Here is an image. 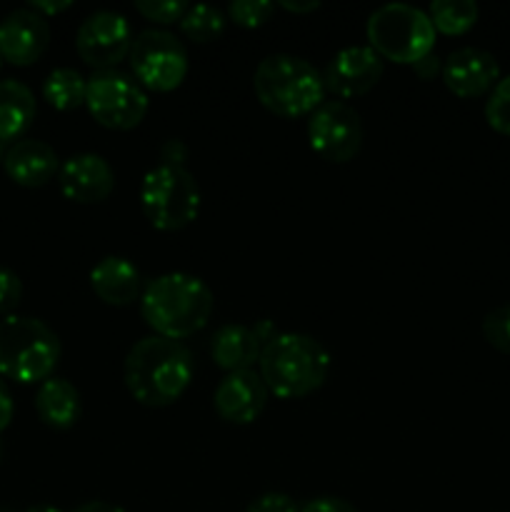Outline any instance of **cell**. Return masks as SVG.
I'll return each mask as SVG.
<instances>
[{
  "label": "cell",
  "instance_id": "obj_1",
  "mask_svg": "<svg viewBox=\"0 0 510 512\" xmlns=\"http://www.w3.org/2000/svg\"><path fill=\"white\" fill-rule=\"evenodd\" d=\"M195 365L193 355L180 340L148 335L128 350L123 380L130 398L145 408H168L190 388Z\"/></svg>",
  "mask_w": 510,
  "mask_h": 512
},
{
  "label": "cell",
  "instance_id": "obj_2",
  "mask_svg": "<svg viewBox=\"0 0 510 512\" xmlns=\"http://www.w3.org/2000/svg\"><path fill=\"white\" fill-rule=\"evenodd\" d=\"M215 300L208 285L190 273H165L140 295V315L155 335L183 340L208 325Z\"/></svg>",
  "mask_w": 510,
  "mask_h": 512
},
{
  "label": "cell",
  "instance_id": "obj_3",
  "mask_svg": "<svg viewBox=\"0 0 510 512\" xmlns=\"http://www.w3.org/2000/svg\"><path fill=\"white\" fill-rule=\"evenodd\" d=\"M258 373L270 395L300 400L325 385L330 375V353L303 333H278L263 345Z\"/></svg>",
  "mask_w": 510,
  "mask_h": 512
},
{
  "label": "cell",
  "instance_id": "obj_4",
  "mask_svg": "<svg viewBox=\"0 0 510 512\" xmlns=\"http://www.w3.org/2000/svg\"><path fill=\"white\" fill-rule=\"evenodd\" d=\"M255 98L265 110L280 118L310 115L325 103L323 73L305 58L275 53L260 60L253 75Z\"/></svg>",
  "mask_w": 510,
  "mask_h": 512
},
{
  "label": "cell",
  "instance_id": "obj_5",
  "mask_svg": "<svg viewBox=\"0 0 510 512\" xmlns=\"http://www.w3.org/2000/svg\"><path fill=\"white\" fill-rule=\"evenodd\" d=\"M60 340L38 318L8 315L0 320V378L15 383H45L60 363Z\"/></svg>",
  "mask_w": 510,
  "mask_h": 512
},
{
  "label": "cell",
  "instance_id": "obj_6",
  "mask_svg": "<svg viewBox=\"0 0 510 512\" xmlns=\"http://www.w3.org/2000/svg\"><path fill=\"white\" fill-rule=\"evenodd\" d=\"M368 45L383 60L415 65L433 53L435 28L428 13L408 3H388L375 10L365 25Z\"/></svg>",
  "mask_w": 510,
  "mask_h": 512
},
{
  "label": "cell",
  "instance_id": "obj_7",
  "mask_svg": "<svg viewBox=\"0 0 510 512\" xmlns=\"http://www.w3.org/2000/svg\"><path fill=\"white\" fill-rule=\"evenodd\" d=\"M140 208L155 230L175 233L188 228L200 213L198 180L183 165H155L140 183Z\"/></svg>",
  "mask_w": 510,
  "mask_h": 512
},
{
  "label": "cell",
  "instance_id": "obj_8",
  "mask_svg": "<svg viewBox=\"0 0 510 512\" xmlns=\"http://www.w3.org/2000/svg\"><path fill=\"white\" fill-rule=\"evenodd\" d=\"M85 108L103 128L133 130L148 113V93L128 73L98 70L93 78H88Z\"/></svg>",
  "mask_w": 510,
  "mask_h": 512
},
{
  "label": "cell",
  "instance_id": "obj_9",
  "mask_svg": "<svg viewBox=\"0 0 510 512\" xmlns=\"http://www.w3.org/2000/svg\"><path fill=\"white\" fill-rule=\"evenodd\" d=\"M135 80L153 93H170L188 75V50L168 30H143L130 48Z\"/></svg>",
  "mask_w": 510,
  "mask_h": 512
},
{
  "label": "cell",
  "instance_id": "obj_10",
  "mask_svg": "<svg viewBox=\"0 0 510 512\" xmlns=\"http://www.w3.org/2000/svg\"><path fill=\"white\" fill-rule=\"evenodd\" d=\"M308 143L328 163H348L363 145L360 115L343 100H328L308 115Z\"/></svg>",
  "mask_w": 510,
  "mask_h": 512
},
{
  "label": "cell",
  "instance_id": "obj_11",
  "mask_svg": "<svg viewBox=\"0 0 510 512\" xmlns=\"http://www.w3.org/2000/svg\"><path fill=\"white\" fill-rule=\"evenodd\" d=\"M133 40V28L125 15L98 10L80 23L75 33V50L80 60L98 73V70H115L120 60L128 58Z\"/></svg>",
  "mask_w": 510,
  "mask_h": 512
},
{
  "label": "cell",
  "instance_id": "obj_12",
  "mask_svg": "<svg viewBox=\"0 0 510 512\" xmlns=\"http://www.w3.org/2000/svg\"><path fill=\"white\" fill-rule=\"evenodd\" d=\"M383 70V58L370 45H348L338 50L323 70L325 90L338 95L340 100L360 98L378 85Z\"/></svg>",
  "mask_w": 510,
  "mask_h": 512
},
{
  "label": "cell",
  "instance_id": "obj_13",
  "mask_svg": "<svg viewBox=\"0 0 510 512\" xmlns=\"http://www.w3.org/2000/svg\"><path fill=\"white\" fill-rule=\"evenodd\" d=\"M268 398L270 393L258 370H238L223 375L213 393V408L225 423L250 425L263 415Z\"/></svg>",
  "mask_w": 510,
  "mask_h": 512
},
{
  "label": "cell",
  "instance_id": "obj_14",
  "mask_svg": "<svg viewBox=\"0 0 510 512\" xmlns=\"http://www.w3.org/2000/svg\"><path fill=\"white\" fill-rule=\"evenodd\" d=\"M443 83L455 98H480L498 85L500 65L493 53L480 48H458L443 60Z\"/></svg>",
  "mask_w": 510,
  "mask_h": 512
},
{
  "label": "cell",
  "instance_id": "obj_15",
  "mask_svg": "<svg viewBox=\"0 0 510 512\" xmlns=\"http://www.w3.org/2000/svg\"><path fill=\"white\" fill-rule=\"evenodd\" d=\"M50 45L48 20L30 8H18L0 20V55L10 65H33Z\"/></svg>",
  "mask_w": 510,
  "mask_h": 512
},
{
  "label": "cell",
  "instance_id": "obj_16",
  "mask_svg": "<svg viewBox=\"0 0 510 512\" xmlns=\"http://www.w3.org/2000/svg\"><path fill=\"white\" fill-rule=\"evenodd\" d=\"M58 183L65 198L73 203L95 205L110 198L115 190V173L103 155L80 153L60 165Z\"/></svg>",
  "mask_w": 510,
  "mask_h": 512
},
{
  "label": "cell",
  "instance_id": "obj_17",
  "mask_svg": "<svg viewBox=\"0 0 510 512\" xmlns=\"http://www.w3.org/2000/svg\"><path fill=\"white\" fill-rule=\"evenodd\" d=\"M3 168L15 185L23 188H43L58 175V153L48 143L35 138H23L5 150Z\"/></svg>",
  "mask_w": 510,
  "mask_h": 512
},
{
  "label": "cell",
  "instance_id": "obj_18",
  "mask_svg": "<svg viewBox=\"0 0 510 512\" xmlns=\"http://www.w3.org/2000/svg\"><path fill=\"white\" fill-rule=\"evenodd\" d=\"M90 288L113 308H125L143 295V275L128 258L108 255L90 270Z\"/></svg>",
  "mask_w": 510,
  "mask_h": 512
},
{
  "label": "cell",
  "instance_id": "obj_19",
  "mask_svg": "<svg viewBox=\"0 0 510 512\" xmlns=\"http://www.w3.org/2000/svg\"><path fill=\"white\" fill-rule=\"evenodd\" d=\"M263 353V340L258 338L255 328L240 323L220 325L210 343L213 363L225 373H238V370H253L260 363Z\"/></svg>",
  "mask_w": 510,
  "mask_h": 512
},
{
  "label": "cell",
  "instance_id": "obj_20",
  "mask_svg": "<svg viewBox=\"0 0 510 512\" xmlns=\"http://www.w3.org/2000/svg\"><path fill=\"white\" fill-rule=\"evenodd\" d=\"M35 413L48 428L70 430L83 413L78 388L65 378H48L35 393Z\"/></svg>",
  "mask_w": 510,
  "mask_h": 512
},
{
  "label": "cell",
  "instance_id": "obj_21",
  "mask_svg": "<svg viewBox=\"0 0 510 512\" xmlns=\"http://www.w3.org/2000/svg\"><path fill=\"white\" fill-rule=\"evenodd\" d=\"M38 105L33 90L20 80H0V145L10 148L23 140L25 130L33 125Z\"/></svg>",
  "mask_w": 510,
  "mask_h": 512
},
{
  "label": "cell",
  "instance_id": "obj_22",
  "mask_svg": "<svg viewBox=\"0 0 510 512\" xmlns=\"http://www.w3.org/2000/svg\"><path fill=\"white\" fill-rule=\"evenodd\" d=\"M85 93H88V80L73 68H55L43 80V98L48 100L50 108L63 113L85 105Z\"/></svg>",
  "mask_w": 510,
  "mask_h": 512
},
{
  "label": "cell",
  "instance_id": "obj_23",
  "mask_svg": "<svg viewBox=\"0 0 510 512\" xmlns=\"http://www.w3.org/2000/svg\"><path fill=\"white\" fill-rule=\"evenodd\" d=\"M425 13L433 23L435 33L463 35L478 23L480 10L473 0H435Z\"/></svg>",
  "mask_w": 510,
  "mask_h": 512
},
{
  "label": "cell",
  "instance_id": "obj_24",
  "mask_svg": "<svg viewBox=\"0 0 510 512\" xmlns=\"http://www.w3.org/2000/svg\"><path fill=\"white\" fill-rule=\"evenodd\" d=\"M225 23H228V15L223 10L215 8V5L200 3L190 5L188 13L180 20V30L193 43H213L225 33Z\"/></svg>",
  "mask_w": 510,
  "mask_h": 512
},
{
  "label": "cell",
  "instance_id": "obj_25",
  "mask_svg": "<svg viewBox=\"0 0 510 512\" xmlns=\"http://www.w3.org/2000/svg\"><path fill=\"white\" fill-rule=\"evenodd\" d=\"M275 13V3L268 0H233L225 10L228 20H233L240 28H260V25L268 23Z\"/></svg>",
  "mask_w": 510,
  "mask_h": 512
},
{
  "label": "cell",
  "instance_id": "obj_26",
  "mask_svg": "<svg viewBox=\"0 0 510 512\" xmlns=\"http://www.w3.org/2000/svg\"><path fill=\"white\" fill-rule=\"evenodd\" d=\"M485 120L500 135H510V75L498 80L485 103Z\"/></svg>",
  "mask_w": 510,
  "mask_h": 512
},
{
  "label": "cell",
  "instance_id": "obj_27",
  "mask_svg": "<svg viewBox=\"0 0 510 512\" xmlns=\"http://www.w3.org/2000/svg\"><path fill=\"white\" fill-rule=\"evenodd\" d=\"M190 5L185 0H135V10L145 20H153L158 25H173L183 20Z\"/></svg>",
  "mask_w": 510,
  "mask_h": 512
},
{
  "label": "cell",
  "instance_id": "obj_28",
  "mask_svg": "<svg viewBox=\"0 0 510 512\" xmlns=\"http://www.w3.org/2000/svg\"><path fill=\"white\" fill-rule=\"evenodd\" d=\"M483 338L488 340L490 348L510 355V305L490 310L483 318Z\"/></svg>",
  "mask_w": 510,
  "mask_h": 512
},
{
  "label": "cell",
  "instance_id": "obj_29",
  "mask_svg": "<svg viewBox=\"0 0 510 512\" xmlns=\"http://www.w3.org/2000/svg\"><path fill=\"white\" fill-rule=\"evenodd\" d=\"M20 298H23V283H20V278L13 270L0 268V315L8 318V313H13L18 308Z\"/></svg>",
  "mask_w": 510,
  "mask_h": 512
},
{
  "label": "cell",
  "instance_id": "obj_30",
  "mask_svg": "<svg viewBox=\"0 0 510 512\" xmlns=\"http://www.w3.org/2000/svg\"><path fill=\"white\" fill-rule=\"evenodd\" d=\"M245 512H300L295 500L285 493H265L255 498Z\"/></svg>",
  "mask_w": 510,
  "mask_h": 512
},
{
  "label": "cell",
  "instance_id": "obj_31",
  "mask_svg": "<svg viewBox=\"0 0 510 512\" xmlns=\"http://www.w3.org/2000/svg\"><path fill=\"white\" fill-rule=\"evenodd\" d=\"M300 512H360L343 498H313L300 508Z\"/></svg>",
  "mask_w": 510,
  "mask_h": 512
},
{
  "label": "cell",
  "instance_id": "obj_32",
  "mask_svg": "<svg viewBox=\"0 0 510 512\" xmlns=\"http://www.w3.org/2000/svg\"><path fill=\"white\" fill-rule=\"evenodd\" d=\"M15 415V403H13V395H10L8 385H5V380L0 378V433H3L5 428L10 425V420H13Z\"/></svg>",
  "mask_w": 510,
  "mask_h": 512
},
{
  "label": "cell",
  "instance_id": "obj_33",
  "mask_svg": "<svg viewBox=\"0 0 510 512\" xmlns=\"http://www.w3.org/2000/svg\"><path fill=\"white\" fill-rule=\"evenodd\" d=\"M70 5H73V3H70V0H60V3H45V0H33V3H30L28 8L35 10V13L43 15V18L48 20V15L63 13V10H68Z\"/></svg>",
  "mask_w": 510,
  "mask_h": 512
},
{
  "label": "cell",
  "instance_id": "obj_34",
  "mask_svg": "<svg viewBox=\"0 0 510 512\" xmlns=\"http://www.w3.org/2000/svg\"><path fill=\"white\" fill-rule=\"evenodd\" d=\"M413 68H415V73L420 75V78L430 80L435 73H438V70H443V65H440V60L435 58L433 53H430V55H425V58L420 60V63H415Z\"/></svg>",
  "mask_w": 510,
  "mask_h": 512
},
{
  "label": "cell",
  "instance_id": "obj_35",
  "mask_svg": "<svg viewBox=\"0 0 510 512\" xmlns=\"http://www.w3.org/2000/svg\"><path fill=\"white\" fill-rule=\"evenodd\" d=\"M73 512H125L120 505L113 503H103V500H93V503H85L80 508H75Z\"/></svg>",
  "mask_w": 510,
  "mask_h": 512
},
{
  "label": "cell",
  "instance_id": "obj_36",
  "mask_svg": "<svg viewBox=\"0 0 510 512\" xmlns=\"http://www.w3.org/2000/svg\"><path fill=\"white\" fill-rule=\"evenodd\" d=\"M278 5L283 10H288V13H295V15L313 13V10H318V3H315V0H310V3H290V0H283V3H278Z\"/></svg>",
  "mask_w": 510,
  "mask_h": 512
},
{
  "label": "cell",
  "instance_id": "obj_37",
  "mask_svg": "<svg viewBox=\"0 0 510 512\" xmlns=\"http://www.w3.org/2000/svg\"><path fill=\"white\" fill-rule=\"evenodd\" d=\"M25 512H63V510L53 508V505H35V508H30V510H25Z\"/></svg>",
  "mask_w": 510,
  "mask_h": 512
},
{
  "label": "cell",
  "instance_id": "obj_38",
  "mask_svg": "<svg viewBox=\"0 0 510 512\" xmlns=\"http://www.w3.org/2000/svg\"><path fill=\"white\" fill-rule=\"evenodd\" d=\"M5 150L8 148H5V145H0V165H3V160H5Z\"/></svg>",
  "mask_w": 510,
  "mask_h": 512
},
{
  "label": "cell",
  "instance_id": "obj_39",
  "mask_svg": "<svg viewBox=\"0 0 510 512\" xmlns=\"http://www.w3.org/2000/svg\"><path fill=\"white\" fill-rule=\"evenodd\" d=\"M0 460H3V443H0Z\"/></svg>",
  "mask_w": 510,
  "mask_h": 512
},
{
  "label": "cell",
  "instance_id": "obj_40",
  "mask_svg": "<svg viewBox=\"0 0 510 512\" xmlns=\"http://www.w3.org/2000/svg\"><path fill=\"white\" fill-rule=\"evenodd\" d=\"M3 63H5V60H3V55H0V68H3Z\"/></svg>",
  "mask_w": 510,
  "mask_h": 512
},
{
  "label": "cell",
  "instance_id": "obj_41",
  "mask_svg": "<svg viewBox=\"0 0 510 512\" xmlns=\"http://www.w3.org/2000/svg\"><path fill=\"white\" fill-rule=\"evenodd\" d=\"M0 512H10V510H0Z\"/></svg>",
  "mask_w": 510,
  "mask_h": 512
}]
</instances>
